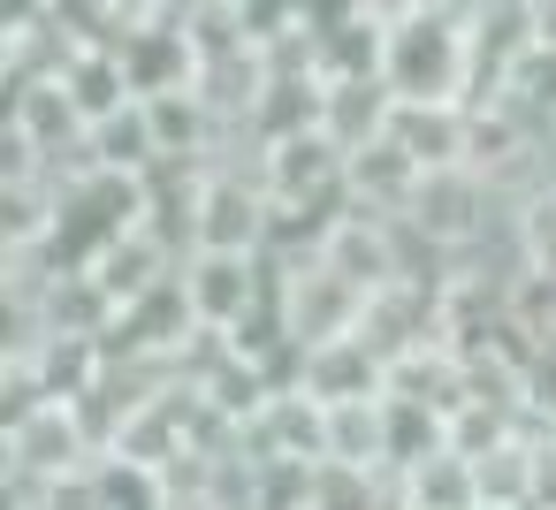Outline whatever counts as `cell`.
Instances as JSON below:
<instances>
[{"label":"cell","mask_w":556,"mask_h":510,"mask_svg":"<svg viewBox=\"0 0 556 510\" xmlns=\"http://www.w3.org/2000/svg\"><path fill=\"white\" fill-rule=\"evenodd\" d=\"M389 115H396V92L381 77H320V130L358 153L374 138H389Z\"/></svg>","instance_id":"cell-7"},{"label":"cell","mask_w":556,"mask_h":510,"mask_svg":"<svg viewBox=\"0 0 556 510\" xmlns=\"http://www.w3.org/2000/svg\"><path fill=\"white\" fill-rule=\"evenodd\" d=\"M176 282H184V305H191L199 328H229L237 335L282 290V267L260 259V252H184Z\"/></svg>","instance_id":"cell-2"},{"label":"cell","mask_w":556,"mask_h":510,"mask_svg":"<svg viewBox=\"0 0 556 510\" xmlns=\"http://www.w3.org/2000/svg\"><path fill=\"white\" fill-rule=\"evenodd\" d=\"M47 176V153L31 145L24 123H0V191H16V183H39Z\"/></svg>","instance_id":"cell-12"},{"label":"cell","mask_w":556,"mask_h":510,"mask_svg":"<svg viewBox=\"0 0 556 510\" xmlns=\"http://www.w3.org/2000/svg\"><path fill=\"white\" fill-rule=\"evenodd\" d=\"M31 366H39L47 396H54V404H70V396H85V388L100 381L108 350H100V335H47V343L31 350Z\"/></svg>","instance_id":"cell-11"},{"label":"cell","mask_w":556,"mask_h":510,"mask_svg":"<svg viewBox=\"0 0 556 510\" xmlns=\"http://www.w3.org/2000/svg\"><path fill=\"white\" fill-rule=\"evenodd\" d=\"M85 138H92V161H100L108 176H146V168L161 161V145H153V115H146V100H130V107H115V115H108V123H92Z\"/></svg>","instance_id":"cell-9"},{"label":"cell","mask_w":556,"mask_h":510,"mask_svg":"<svg viewBox=\"0 0 556 510\" xmlns=\"http://www.w3.org/2000/svg\"><path fill=\"white\" fill-rule=\"evenodd\" d=\"M396 480H404V510H480L472 457H457V449H434L427 464H412Z\"/></svg>","instance_id":"cell-10"},{"label":"cell","mask_w":556,"mask_h":510,"mask_svg":"<svg viewBox=\"0 0 556 510\" xmlns=\"http://www.w3.org/2000/svg\"><path fill=\"white\" fill-rule=\"evenodd\" d=\"M358 313H366V290H351L328 259L282 267V320H290V335L305 350L313 343H336V335H358Z\"/></svg>","instance_id":"cell-4"},{"label":"cell","mask_w":556,"mask_h":510,"mask_svg":"<svg viewBox=\"0 0 556 510\" xmlns=\"http://www.w3.org/2000/svg\"><path fill=\"white\" fill-rule=\"evenodd\" d=\"M328 464H366V472H389V396H351V404H328Z\"/></svg>","instance_id":"cell-8"},{"label":"cell","mask_w":556,"mask_h":510,"mask_svg":"<svg viewBox=\"0 0 556 510\" xmlns=\"http://www.w3.org/2000/svg\"><path fill=\"white\" fill-rule=\"evenodd\" d=\"M0 480H16V434L0 426Z\"/></svg>","instance_id":"cell-13"},{"label":"cell","mask_w":556,"mask_h":510,"mask_svg":"<svg viewBox=\"0 0 556 510\" xmlns=\"http://www.w3.org/2000/svg\"><path fill=\"white\" fill-rule=\"evenodd\" d=\"M100 449H92V434L77 426V411L70 404H47L31 426H16V472L31 480V487H54V480H70L77 464H92Z\"/></svg>","instance_id":"cell-6"},{"label":"cell","mask_w":556,"mask_h":510,"mask_svg":"<svg viewBox=\"0 0 556 510\" xmlns=\"http://www.w3.org/2000/svg\"><path fill=\"white\" fill-rule=\"evenodd\" d=\"M381 85L396 100H472V16L412 0L381 24Z\"/></svg>","instance_id":"cell-1"},{"label":"cell","mask_w":556,"mask_h":510,"mask_svg":"<svg viewBox=\"0 0 556 510\" xmlns=\"http://www.w3.org/2000/svg\"><path fill=\"white\" fill-rule=\"evenodd\" d=\"M389 145H396L419 176H434V168H472V107H465V100H396Z\"/></svg>","instance_id":"cell-5"},{"label":"cell","mask_w":556,"mask_h":510,"mask_svg":"<svg viewBox=\"0 0 556 510\" xmlns=\"http://www.w3.org/2000/svg\"><path fill=\"white\" fill-rule=\"evenodd\" d=\"M267 183L260 161L252 168H206L199 199H191V252H267Z\"/></svg>","instance_id":"cell-3"}]
</instances>
